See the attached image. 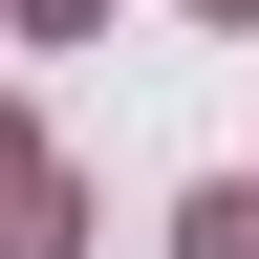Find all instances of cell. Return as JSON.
I'll use <instances>...</instances> for the list:
<instances>
[{"mask_svg": "<svg viewBox=\"0 0 259 259\" xmlns=\"http://www.w3.org/2000/svg\"><path fill=\"white\" fill-rule=\"evenodd\" d=\"M0 259H65V173H44L22 108H0Z\"/></svg>", "mask_w": 259, "mask_h": 259, "instance_id": "6da1fadb", "label": "cell"}, {"mask_svg": "<svg viewBox=\"0 0 259 259\" xmlns=\"http://www.w3.org/2000/svg\"><path fill=\"white\" fill-rule=\"evenodd\" d=\"M173 238H194V259H259V194L216 173V194H194V216H173Z\"/></svg>", "mask_w": 259, "mask_h": 259, "instance_id": "7a4b0ae2", "label": "cell"}, {"mask_svg": "<svg viewBox=\"0 0 259 259\" xmlns=\"http://www.w3.org/2000/svg\"><path fill=\"white\" fill-rule=\"evenodd\" d=\"M22 22H108V0H22Z\"/></svg>", "mask_w": 259, "mask_h": 259, "instance_id": "3957f363", "label": "cell"}, {"mask_svg": "<svg viewBox=\"0 0 259 259\" xmlns=\"http://www.w3.org/2000/svg\"><path fill=\"white\" fill-rule=\"evenodd\" d=\"M216 22H259V0H216Z\"/></svg>", "mask_w": 259, "mask_h": 259, "instance_id": "277c9868", "label": "cell"}]
</instances>
